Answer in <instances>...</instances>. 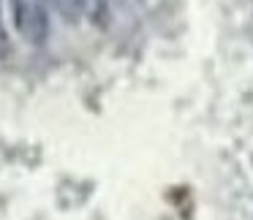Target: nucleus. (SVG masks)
Instances as JSON below:
<instances>
[{
    "label": "nucleus",
    "mask_w": 253,
    "mask_h": 220,
    "mask_svg": "<svg viewBox=\"0 0 253 220\" xmlns=\"http://www.w3.org/2000/svg\"><path fill=\"white\" fill-rule=\"evenodd\" d=\"M8 6H11L17 33L33 46L44 44L49 36V17H46L44 0H8Z\"/></svg>",
    "instance_id": "1"
}]
</instances>
